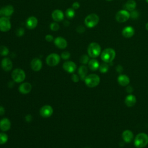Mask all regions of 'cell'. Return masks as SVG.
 <instances>
[{
    "mask_svg": "<svg viewBox=\"0 0 148 148\" xmlns=\"http://www.w3.org/2000/svg\"><path fill=\"white\" fill-rule=\"evenodd\" d=\"M116 57V52L112 48H106L101 53V60L106 63H110L113 61Z\"/></svg>",
    "mask_w": 148,
    "mask_h": 148,
    "instance_id": "cell-1",
    "label": "cell"
},
{
    "mask_svg": "<svg viewBox=\"0 0 148 148\" xmlns=\"http://www.w3.org/2000/svg\"><path fill=\"white\" fill-rule=\"evenodd\" d=\"M87 53L89 57L91 58H96L101 53V48L100 45L96 42L90 43L87 48Z\"/></svg>",
    "mask_w": 148,
    "mask_h": 148,
    "instance_id": "cell-2",
    "label": "cell"
},
{
    "mask_svg": "<svg viewBox=\"0 0 148 148\" xmlns=\"http://www.w3.org/2000/svg\"><path fill=\"white\" fill-rule=\"evenodd\" d=\"M148 144V135L143 132L138 134L134 139V145L138 148H142Z\"/></svg>",
    "mask_w": 148,
    "mask_h": 148,
    "instance_id": "cell-3",
    "label": "cell"
},
{
    "mask_svg": "<svg viewBox=\"0 0 148 148\" xmlns=\"http://www.w3.org/2000/svg\"><path fill=\"white\" fill-rule=\"evenodd\" d=\"M99 16L95 13H91L87 16L84 19V24L88 28H91L95 27L99 23Z\"/></svg>",
    "mask_w": 148,
    "mask_h": 148,
    "instance_id": "cell-4",
    "label": "cell"
},
{
    "mask_svg": "<svg viewBox=\"0 0 148 148\" xmlns=\"http://www.w3.org/2000/svg\"><path fill=\"white\" fill-rule=\"evenodd\" d=\"M85 84L87 86L92 88L97 86L100 82V78L98 75L92 73L87 76L84 79Z\"/></svg>",
    "mask_w": 148,
    "mask_h": 148,
    "instance_id": "cell-5",
    "label": "cell"
},
{
    "mask_svg": "<svg viewBox=\"0 0 148 148\" xmlns=\"http://www.w3.org/2000/svg\"><path fill=\"white\" fill-rule=\"evenodd\" d=\"M12 77L15 82L21 83L25 79V73L23 69L17 68L13 70L12 72Z\"/></svg>",
    "mask_w": 148,
    "mask_h": 148,
    "instance_id": "cell-6",
    "label": "cell"
},
{
    "mask_svg": "<svg viewBox=\"0 0 148 148\" xmlns=\"http://www.w3.org/2000/svg\"><path fill=\"white\" fill-rule=\"evenodd\" d=\"M60 56L57 53H51L46 58V64L50 66H55L60 61Z\"/></svg>",
    "mask_w": 148,
    "mask_h": 148,
    "instance_id": "cell-7",
    "label": "cell"
},
{
    "mask_svg": "<svg viewBox=\"0 0 148 148\" xmlns=\"http://www.w3.org/2000/svg\"><path fill=\"white\" fill-rule=\"evenodd\" d=\"M130 17V14L127 10H121L117 12L115 18L119 23H124L127 21Z\"/></svg>",
    "mask_w": 148,
    "mask_h": 148,
    "instance_id": "cell-8",
    "label": "cell"
},
{
    "mask_svg": "<svg viewBox=\"0 0 148 148\" xmlns=\"http://www.w3.org/2000/svg\"><path fill=\"white\" fill-rule=\"evenodd\" d=\"M11 28V23L9 17H0V31L2 32H8Z\"/></svg>",
    "mask_w": 148,
    "mask_h": 148,
    "instance_id": "cell-9",
    "label": "cell"
},
{
    "mask_svg": "<svg viewBox=\"0 0 148 148\" xmlns=\"http://www.w3.org/2000/svg\"><path fill=\"white\" fill-rule=\"evenodd\" d=\"M39 113L40 116L44 118L49 117L53 113V108L48 105H44L40 108L39 110Z\"/></svg>",
    "mask_w": 148,
    "mask_h": 148,
    "instance_id": "cell-10",
    "label": "cell"
},
{
    "mask_svg": "<svg viewBox=\"0 0 148 148\" xmlns=\"http://www.w3.org/2000/svg\"><path fill=\"white\" fill-rule=\"evenodd\" d=\"M54 43L56 46L60 49H65L67 47L68 43L65 39L61 36H58L54 39Z\"/></svg>",
    "mask_w": 148,
    "mask_h": 148,
    "instance_id": "cell-11",
    "label": "cell"
},
{
    "mask_svg": "<svg viewBox=\"0 0 148 148\" xmlns=\"http://www.w3.org/2000/svg\"><path fill=\"white\" fill-rule=\"evenodd\" d=\"M63 69L69 73H73L76 69V65L73 61H66L62 65Z\"/></svg>",
    "mask_w": 148,
    "mask_h": 148,
    "instance_id": "cell-12",
    "label": "cell"
},
{
    "mask_svg": "<svg viewBox=\"0 0 148 148\" xmlns=\"http://www.w3.org/2000/svg\"><path fill=\"white\" fill-rule=\"evenodd\" d=\"M51 17L55 22H60L64 20V14L60 9H55L51 13Z\"/></svg>",
    "mask_w": 148,
    "mask_h": 148,
    "instance_id": "cell-13",
    "label": "cell"
},
{
    "mask_svg": "<svg viewBox=\"0 0 148 148\" xmlns=\"http://www.w3.org/2000/svg\"><path fill=\"white\" fill-rule=\"evenodd\" d=\"M38 21L36 17L30 16L26 20V22H25L26 27L29 29H34L38 25Z\"/></svg>",
    "mask_w": 148,
    "mask_h": 148,
    "instance_id": "cell-14",
    "label": "cell"
},
{
    "mask_svg": "<svg viewBox=\"0 0 148 148\" xmlns=\"http://www.w3.org/2000/svg\"><path fill=\"white\" fill-rule=\"evenodd\" d=\"M14 10L13 6L10 5L4 6L1 9V14L6 17H9L10 16H12L14 13Z\"/></svg>",
    "mask_w": 148,
    "mask_h": 148,
    "instance_id": "cell-15",
    "label": "cell"
},
{
    "mask_svg": "<svg viewBox=\"0 0 148 148\" xmlns=\"http://www.w3.org/2000/svg\"><path fill=\"white\" fill-rule=\"evenodd\" d=\"M42 67V62L39 58H34L32 60L31 62V68L33 71L35 72H38L41 69Z\"/></svg>",
    "mask_w": 148,
    "mask_h": 148,
    "instance_id": "cell-16",
    "label": "cell"
},
{
    "mask_svg": "<svg viewBox=\"0 0 148 148\" xmlns=\"http://www.w3.org/2000/svg\"><path fill=\"white\" fill-rule=\"evenodd\" d=\"M1 67L5 71H9L13 67L12 61L9 58H4L1 61Z\"/></svg>",
    "mask_w": 148,
    "mask_h": 148,
    "instance_id": "cell-17",
    "label": "cell"
},
{
    "mask_svg": "<svg viewBox=\"0 0 148 148\" xmlns=\"http://www.w3.org/2000/svg\"><path fill=\"white\" fill-rule=\"evenodd\" d=\"M122 35L126 38H131L135 34V29L131 26H127L122 30Z\"/></svg>",
    "mask_w": 148,
    "mask_h": 148,
    "instance_id": "cell-18",
    "label": "cell"
},
{
    "mask_svg": "<svg viewBox=\"0 0 148 148\" xmlns=\"http://www.w3.org/2000/svg\"><path fill=\"white\" fill-rule=\"evenodd\" d=\"M32 89V86L29 83H23L20 85L18 87L19 92L23 94H28Z\"/></svg>",
    "mask_w": 148,
    "mask_h": 148,
    "instance_id": "cell-19",
    "label": "cell"
},
{
    "mask_svg": "<svg viewBox=\"0 0 148 148\" xmlns=\"http://www.w3.org/2000/svg\"><path fill=\"white\" fill-rule=\"evenodd\" d=\"M11 123L8 118H3L0 120V129L2 131H7L10 128Z\"/></svg>",
    "mask_w": 148,
    "mask_h": 148,
    "instance_id": "cell-20",
    "label": "cell"
},
{
    "mask_svg": "<svg viewBox=\"0 0 148 148\" xmlns=\"http://www.w3.org/2000/svg\"><path fill=\"white\" fill-rule=\"evenodd\" d=\"M122 138L125 142L130 143L132 140L134 138V134L131 131L127 130L123 131L122 134Z\"/></svg>",
    "mask_w": 148,
    "mask_h": 148,
    "instance_id": "cell-21",
    "label": "cell"
},
{
    "mask_svg": "<svg viewBox=\"0 0 148 148\" xmlns=\"http://www.w3.org/2000/svg\"><path fill=\"white\" fill-rule=\"evenodd\" d=\"M136 102V97L132 94H130L126 97L125 98V104L128 107H132L135 105Z\"/></svg>",
    "mask_w": 148,
    "mask_h": 148,
    "instance_id": "cell-22",
    "label": "cell"
},
{
    "mask_svg": "<svg viewBox=\"0 0 148 148\" xmlns=\"http://www.w3.org/2000/svg\"><path fill=\"white\" fill-rule=\"evenodd\" d=\"M119 84L121 86H126L130 83V78L126 75H120L117 78Z\"/></svg>",
    "mask_w": 148,
    "mask_h": 148,
    "instance_id": "cell-23",
    "label": "cell"
},
{
    "mask_svg": "<svg viewBox=\"0 0 148 148\" xmlns=\"http://www.w3.org/2000/svg\"><path fill=\"white\" fill-rule=\"evenodd\" d=\"M88 72V69L85 65H82L79 67L78 69V73L80 79L82 80H84L86 77L87 76V74Z\"/></svg>",
    "mask_w": 148,
    "mask_h": 148,
    "instance_id": "cell-24",
    "label": "cell"
},
{
    "mask_svg": "<svg viewBox=\"0 0 148 148\" xmlns=\"http://www.w3.org/2000/svg\"><path fill=\"white\" fill-rule=\"evenodd\" d=\"M88 65L89 68L93 71H95L97 70L99 67V62L95 60V59H91L88 62Z\"/></svg>",
    "mask_w": 148,
    "mask_h": 148,
    "instance_id": "cell-25",
    "label": "cell"
},
{
    "mask_svg": "<svg viewBox=\"0 0 148 148\" xmlns=\"http://www.w3.org/2000/svg\"><path fill=\"white\" fill-rule=\"evenodd\" d=\"M136 6V3L134 0H128L125 4V8L127 11H132L135 10Z\"/></svg>",
    "mask_w": 148,
    "mask_h": 148,
    "instance_id": "cell-26",
    "label": "cell"
},
{
    "mask_svg": "<svg viewBox=\"0 0 148 148\" xmlns=\"http://www.w3.org/2000/svg\"><path fill=\"white\" fill-rule=\"evenodd\" d=\"M75 10H74L72 8H69L67 9L65 11V16L68 19H72L75 16Z\"/></svg>",
    "mask_w": 148,
    "mask_h": 148,
    "instance_id": "cell-27",
    "label": "cell"
},
{
    "mask_svg": "<svg viewBox=\"0 0 148 148\" xmlns=\"http://www.w3.org/2000/svg\"><path fill=\"white\" fill-rule=\"evenodd\" d=\"M9 53V50L7 47L3 45L0 46V55L2 56H6Z\"/></svg>",
    "mask_w": 148,
    "mask_h": 148,
    "instance_id": "cell-28",
    "label": "cell"
},
{
    "mask_svg": "<svg viewBox=\"0 0 148 148\" xmlns=\"http://www.w3.org/2000/svg\"><path fill=\"white\" fill-rule=\"evenodd\" d=\"M99 71L101 73H106V72H107L108 69H109V65H108V63L103 62V63L101 64V65H99Z\"/></svg>",
    "mask_w": 148,
    "mask_h": 148,
    "instance_id": "cell-29",
    "label": "cell"
},
{
    "mask_svg": "<svg viewBox=\"0 0 148 148\" xmlns=\"http://www.w3.org/2000/svg\"><path fill=\"white\" fill-rule=\"evenodd\" d=\"M8 140V135L3 132H0V145L5 144Z\"/></svg>",
    "mask_w": 148,
    "mask_h": 148,
    "instance_id": "cell-30",
    "label": "cell"
},
{
    "mask_svg": "<svg viewBox=\"0 0 148 148\" xmlns=\"http://www.w3.org/2000/svg\"><path fill=\"white\" fill-rule=\"evenodd\" d=\"M89 61H90L89 57L87 55H86V54L82 55L80 57V63L83 64H87L89 62Z\"/></svg>",
    "mask_w": 148,
    "mask_h": 148,
    "instance_id": "cell-31",
    "label": "cell"
},
{
    "mask_svg": "<svg viewBox=\"0 0 148 148\" xmlns=\"http://www.w3.org/2000/svg\"><path fill=\"white\" fill-rule=\"evenodd\" d=\"M50 28L53 31H57L60 28V25L57 22H53L50 25Z\"/></svg>",
    "mask_w": 148,
    "mask_h": 148,
    "instance_id": "cell-32",
    "label": "cell"
},
{
    "mask_svg": "<svg viewBox=\"0 0 148 148\" xmlns=\"http://www.w3.org/2000/svg\"><path fill=\"white\" fill-rule=\"evenodd\" d=\"M24 32H25L24 28H23V27H19L17 29L16 31V35L18 37H21L24 35Z\"/></svg>",
    "mask_w": 148,
    "mask_h": 148,
    "instance_id": "cell-33",
    "label": "cell"
},
{
    "mask_svg": "<svg viewBox=\"0 0 148 148\" xmlns=\"http://www.w3.org/2000/svg\"><path fill=\"white\" fill-rule=\"evenodd\" d=\"M70 57H71V54L69 51H63L61 54V57L63 60H68L70 58Z\"/></svg>",
    "mask_w": 148,
    "mask_h": 148,
    "instance_id": "cell-34",
    "label": "cell"
},
{
    "mask_svg": "<svg viewBox=\"0 0 148 148\" xmlns=\"http://www.w3.org/2000/svg\"><path fill=\"white\" fill-rule=\"evenodd\" d=\"M130 14V17L132 19H136L139 16V13L135 10L131 11Z\"/></svg>",
    "mask_w": 148,
    "mask_h": 148,
    "instance_id": "cell-35",
    "label": "cell"
},
{
    "mask_svg": "<svg viewBox=\"0 0 148 148\" xmlns=\"http://www.w3.org/2000/svg\"><path fill=\"white\" fill-rule=\"evenodd\" d=\"M76 30V31H77L78 33H79V34H83V33L84 32V31H85L86 29H85L84 27H83V25H79V26L77 27Z\"/></svg>",
    "mask_w": 148,
    "mask_h": 148,
    "instance_id": "cell-36",
    "label": "cell"
},
{
    "mask_svg": "<svg viewBox=\"0 0 148 148\" xmlns=\"http://www.w3.org/2000/svg\"><path fill=\"white\" fill-rule=\"evenodd\" d=\"M45 39H46V40L47 42H52L54 40V38H53V35H51L50 34H47L45 36Z\"/></svg>",
    "mask_w": 148,
    "mask_h": 148,
    "instance_id": "cell-37",
    "label": "cell"
},
{
    "mask_svg": "<svg viewBox=\"0 0 148 148\" xmlns=\"http://www.w3.org/2000/svg\"><path fill=\"white\" fill-rule=\"evenodd\" d=\"M71 79L72 80V81L75 83H77L79 82V77L78 76V75H77L76 74H73L72 75V77H71Z\"/></svg>",
    "mask_w": 148,
    "mask_h": 148,
    "instance_id": "cell-38",
    "label": "cell"
},
{
    "mask_svg": "<svg viewBox=\"0 0 148 148\" xmlns=\"http://www.w3.org/2000/svg\"><path fill=\"white\" fill-rule=\"evenodd\" d=\"M72 8L74 10H77L80 8V3L78 2H75L73 3V4L72 5Z\"/></svg>",
    "mask_w": 148,
    "mask_h": 148,
    "instance_id": "cell-39",
    "label": "cell"
},
{
    "mask_svg": "<svg viewBox=\"0 0 148 148\" xmlns=\"http://www.w3.org/2000/svg\"><path fill=\"white\" fill-rule=\"evenodd\" d=\"M116 71L119 72V73H120V72H122L123 70V68L122 67V66H121L120 65H119L116 66Z\"/></svg>",
    "mask_w": 148,
    "mask_h": 148,
    "instance_id": "cell-40",
    "label": "cell"
},
{
    "mask_svg": "<svg viewBox=\"0 0 148 148\" xmlns=\"http://www.w3.org/2000/svg\"><path fill=\"white\" fill-rule=\"evenodd\" d=\"M32 116L31 114H27L26 116H25V120L27 121V122H30L31 120H32Z\"/></svg>",
    "mask_w": 148,
    "mask_h": 148,
    "instance_id": "cell-41",
    "label": "cell"
},
{
    "mask_svg": "<svg viewBox=\"0 0 148 148\" xmlns=\"http://www.w3.org/2000/svg\"><path fill=\"white\" fill-rule=\"evenodd\" d=\"M5 112V109L3 106H0V115H3Z\"/></svg>",
    "mask_w": 148,
    "mask_h": 148,
    "instance_id": "cell-42",
    "label": "cell"
},
{
    "mask_svg": "<svg viewBox=\"0 0 148 148\" xmlns=\"http://www.w3.org/2000/svg\"><path fill=\"white\" fill-rule=\"evenodd\" d=\"M64 25L65 27H68V26H69V22L68 21H67V20H65V21H64Z\"/></svg>",
    "mask_w": 148,
    "mask_h": 148,
    "instance_id": "cell-43",
    "label": "cell"
},
{
    "mask_svg": "<svg viewBox=\"0 0 148 148\" xmlns=\"http://www.w3.org/2000/svg\"><path fill=\"white\" fill-rule=\"evenodd\" d=\"M145 27H146V29L148 31V23H146V26H145Z\"/></svg>",
    "mask_w": 148,
    "mask_h": 148,
    "instance_id": "cell-44",
    "label": "cell"
},
{
    "mask_svg": "<svg viewBox=\"0 0 148 148\" xmlns=\"http://www.w3.org/2000/svg\"><path fill=\"white\" fill-rule=\"evenodd\" d=\"M106 1H112V0H106Z\"/></svg>",
    "mask_w": 148,
    "mask_h": 148,
    "instance_id": "cell-45",
    "label": "cell"
},
{
    "mask_svg": "<svg viewBox=\"0 0 148 148\" xmlns=\"http://www.w3.org/2000/svg\"><path fill=\"white\" fill-rule=\"evenodd\" d=\"M146 1V2H147L148 3V0H145Z\"/></svg>",
    "mask_w": 148,
    "mask_h": 148,
    "instance_id": "cell-46",
    "label": "cell"
},
{
    "mask_svg": "<svg viewBox=\"0 0 148 148\" xmlns=\"http://www.w3.org/2000/svg\"><path fill=\"white\" fill-rule=\"evenodd\" d=\"M1 14V9H0V15Z\"/></svg>",
    "mask_w": 148,
    "mask_h": 148,
    "instance_id": "cell-47",
    "label": "cell"
},
{
    "mask_svg": "<svg viewBox=\"0 0 148 148\" xmlns=\"http://www.w3.org/2000/svg\"><path fill=\"white\" fill-rule=\"evenodd\" d=\"M85 148H90V147H85Z\"/></svg>",
    "mask_w": 148,
    "mask_h": 148,
    "instance_id": "cell-48",
    "label": "cell"
}]
</instances>
